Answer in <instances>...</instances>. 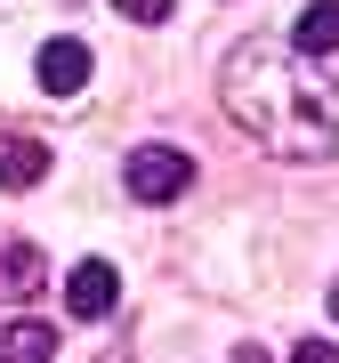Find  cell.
<instances>
[{
	"label": "cell",
	"instance_id": "1",
	"mask_svg": "<svg viewBox=\"0 0 339 363\" xmlns=\"http://www.w3.org/2000/svg\"><path fill=\"white\" fill-rule=\"evenodd\" d=\"M226 121L243 138H259L274 162H331L339 154V81L315 73V57L250 40L226 57Z\"/></svg>",
	"mask_w": 339,
	"mask_h": 363
},
{
	"label": "cell",
	"instance_id": "2",
	"mask_svg": "<svg viewBox=\"0 0 339 363\" xmlns=\"http://www.w3.org/2000/svg\"><path fill=\"white\" fill-rule=\"evenodd\" d=\"M121 178H130V194H138V202H178L186 186H194V162H186L178 145H138Z\"/></svg>",
	"mask_w": 339,
	"mask_h": 363
},
{
	"label": "cell",
	"instance_id": "3",
	"mask_svg": "<svg viewBox=\"0 0 339 363\" xmlns=\"http://www.w3.org/2000/svg\"><path fill=\"white\" fill-rule=\"evenodd\" d=\"M113 298H121V274L105 267V259H81L65 274V307L81 315V323H97V315H113Z\"/></svg>",
	"mask_w": 339,
	"mask_h": 363
},
{
	"label": "cell",
	"instance_id": "4",
	"mask_svg": "<svg viewBox=\"0 0 339 363\" xmlns=\"http://www.w3.org/2000/svg\"><path fill=\"white\" fill-rule=\"evenodd\" d=\"M40 178H49V145L25 138V130H0V186L25 194V186H40Z\"/></svg>",
	"mask_w": 339,
	"mask_h": 363
},
{
	"label": "cell",
	"instance_id": "5",
	"mask_svg": "<svg viewBox=\"0 0 339 363\" xmlns=\"http://www.w3.org/2000/svg\"><path fill=\"white\" fill-rule=\"evenodd\" d=\"M33 73H40V89H49V97H73L81 81H89V49H81V40H49Z\"/></svg>",
	"mask_w": 339,
	"mask_h": 363
},
{
	"label": "cell",
	"instance_id": "6",
	"mask_svg": "<svg viewBox=\"0 0 339 363\" xmlns=\"http://www.w3.org/2000/svg\"><path fill=\"white\" fill-rule=\"evenodd\" d=\"M291 49H299V57H331V49H339V0H307Z\"/></svg>",
	"mask_w": 339,
	"mask_h": 363
},
{
	"label": "cell",
	"instance_id": "7",
	"mask_svg": "<svg viewBox=\"0 0 339 363\" xmlns=\"http://www.w3.org/2000/svg\"><path fill=\"white\" fill-rule=\"evenodd\" d=\"M0 363H57V331L33 323V315L9 323V331H0Z\"/></svg>",
	"mask_w": 339,
	"mask_h": 363
},
{
	"label": "cell",
	"instance_id": "8",
	"mask_svg": "<svg viewBox=\"0 0 339 363\" xmlns=\"http://www.w3.org/2000/svg\"><path fill=\"white\" fill-rule=\"evenodd\" d=\"M33 291H40V259L16 250V259H9V298H33Z\"/></svg>",
	"mask_w": 339,
	"mask_h": 363
},
{
	"label": "cell",
	"instance_id": "9",
	"mask_svg": "<svg viewBox=\"0 0 339 363\" xmlns=\"http://www.w3.org/2000/svg\"><path fill=\"white\" fill-rule=\"evenodd\" d=\"M113 9H121V16H130V25H162V16H170V9H178V0H113Z\"/></svg>",
	"mask_w": 339,
	"mask_h": 363
},
{
	"label": "cell",
	"instance_id": "10",
	"mask_svg": "<svg viewBox=\"0 0 339 363\" xmlns=\"http://www.w3.org/2000/svg\"><path fill=\"white\" fill-rule=\"evenodd\" d=\"M291 363H339V347H331V339H307V347L291 355Z\"/></svg>",
	"mask_w": 339,
	"mask_h": 363
},
{
	"label": "cell",
	"instance_id": "11",
	"mask_svg": "<svg viewBox=\"0 0 339 363\" xmlns=\"http://www.w3.org/2000/svg\"><path fill=\"white\" fill-rule=\"evenodd\" d=\"M235 363H274V355H259V347H243V355H235Z\"/></svg>",
	"mask_w": 339,
	"mask_h": 363
},
{
	"label": "cell",
	"instance_id": "12",
	"mask_svg": "<svg viewBox=\"0 0 339 363\" xmlns=\"http://www.w3.org/2000/svg\"><path fill=\"white\" fill-rule=\"evenodd\" d=\"M331 323H339V283H331Z\"/></svg>",
	"mask_w": 339,
	"mask_h": 363
}]
</instances>
